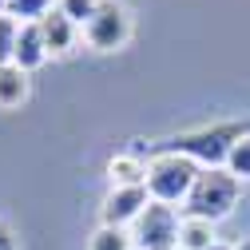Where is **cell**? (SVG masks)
Instances as JSON below:
<instances>
[{
	"label": "cell",
	"instance_id": "cell-18",
	"mask_svg": "<svg viewBox=\"0 0 250 250\" xmlns=\"http://www.w3.org/2000/svg\"><path fill=\"white\" fill-rule=\"evenodd\" d=\"M207 250H234V246H230V242H223V238H218V242H210Z\"/></svg>",
	"mask_w": 250,
	"mask_h": 250
},
{
	"label": "cell",
	"instance_id": "cell-5",
	"mask_svg": "<svg viewBox=\"0 0 250 250\" xmlns=\"http://www.w3.org/2000/svg\"><path fill=\"white\" fill-rule=\"evenodd\" d=\"M179 227L183 218L167 203H151L131 227V246L135 250H179Z\"/></svg>",
	"mask_w": 250,
	"mask_h": 250
},
{
	"label": "cell",
	"instance_id": "cell-20",
	"mask_svg": "<svg viewBox=\"0 0 250 250\" xmlns=\"http://www.w3.org/2000/svg\"><path fill=\"white\" fill-rule=\"evenodd\" d=\"M0 12H4V0H0Z\"/></svg>",
	"mask_w": 250,
	"mask_h": 250
},
{
	"label": "cell",
	"instance_id": "cell-7",
	"mask_svg": "<svg viewBox=\"0 0 250 250\" xmlns=\"http://www.w3.org/2000/svg\"><path fill=\"white\" fill-rule=\"evenodd\" d=\"M40 36H44L48 56H64V52H72L76 40H80V24H72L60 8H52V12L40 20Z\"/></svg>",
	"mask_w": 250,
	"mask_h": 250
},
{
	"label": "cell",
	"instance_id": "cell-15",
	"mask_svg": "<svg viewBox=\"0 0 250 250\" xmlns=\"http://www.w3.org/2000/svg\"><path fill=\"white\" fill-rule=\"evenodd\" d=\"M16 36H20V24H16L8 12H0V68H4V64H12Z\"/></svg>",
	"mask_w": 250,
	"mask_h": 250
},
{
	"label": "cell",
	"instance_id": "cell-4",
	"mask_svg": "<svg viewBox=\"0 0 250 250\" xmlns=\"http://www.w3.org/2000/svg\"><path fill=\"white\" fill-rule=\"evenodd\" d=\"M83 40L96 52H119L131 40V12L119 4V0H100L91 20L83 24Z\"/></svg>",
	"mask_w": 250,
	"mask_h": 250
},
{
	"label": "cell",
	"instance_id": "cell-11",
	"mask_svg": "<svg viewBox=\"0 0 250 250\" xmlns=\"http://www.w3.org/2000/svg\"><path fill=\"white\" fill-rule=\"evenodd\" d=\"M210 242H218L214 223H207V218H183V227H179V250H207Z\"/></svg>",
	"mask_w": 250,
	"mask_h": 250
},
{
	"label": "cell",
	"instance_id": "cell-8",
	"mask_svg": "<svg viewBox=\"0 0 250 250\" xmlns=\"http://www.w3.org/2000/svg\"><path fill=\"white\" fill-rule=\"evenodd\" d=\"M48 60L44 36H40V24H20V36H16V52H12V64L20 72H32Z\"/></svg>",
	"mask_w": 250,
	"mask_h": 250
},
{
	"label": "cell",
	"instance_id": "cell-1",
	"mask_svg": "<svg viewBox=\"0 0 250 250\" xmlns=\"http://www.w3.org/2000/svg\"><path fill=\"white\" fill-rule=\"evenodd\" d=\"M250 135V123L246 119H223V123H210V127H195V131H183V135H171L163 143V151H175V155H187L191 163H199L203 171L207 167H223L230 147Z\"/></svg>",
	"mask_w": 250,
	"mask_h": 250
},
{
	"label": "cell",
	"instance_id": "cell-9",
	"mask_svg": "<svg viewBox=\"0 0 250 250\" xmlns=\"http://www.w3.org/2000/svg\"><path fill=\"white\" fill-rule=\"evenodd\" d=\"M107 179L111 187H147V163L135 151H123L107 159Z\"/></svg>",
	"mask_w": 250,
	"mask_h": 250
},
{
	"label": "cell",
	"instance_id": "cell-13",
	"mask_svg": "<svg viewBox=\"0 0 250 250\" xmlns=\"http://www.w3.org/2000/svg\"><path fill=\"white\" fill-rule=\"evenodd\" d=\"M87 250H135V246H131V234L123 227H104L100 223L87 238Z\"/></svg>",
	"mask_w": 250,
	"mask_h": 250
},
{
	"label": "cell",
	"instance_id": "cell-14",
	"mask_svg": "<svg viewBox=\"0 0 250 250\" xmlns=\"http://www.w3.org/2000/svg\"><path fill=\"white\" fill-rule=\"evenodd\" d=\"M223 171H227V175H234L238 183H242V179H250V135H242V139L230 147V155H227Z\"/></svg>",
	"mask_w": 250,
	"mask_h": 250
},
{
	"label": "cell",
	"instance_id": "cell-2",
	"mask_svg": "<svg viewBox=\"0 0 250 250\" xmlns=\"http://www.w3.org/2000/svg\"><path fill=\"white\" fill-rule=\"evenodd\" d=\"M238 195H242V183L234 175H227L223 167H207L199 171L191 195H187L183 210L187 218H207V223H223L227 214H234L238 207Z\"/></svg>",
	"mask_w": 250,
	"mask_h": 250
},
{
	"label": "cell",
	"instance_id": "cell-12",
	"mask_svg": "<svg viewBox=\"0 0 250 250\" xmlns=\"http://www.w3.org/2000/svg\"><path fill=\"white\" fill-rule=\"evenodd\" d=\"M4 12L16 24H40L52 12V0H4Z\"/></svg>",
	"mask_w": 250,
	"mask_h": 250
},
{
	"label": "cell",
	"instance_id": "cell-6",
	"mask_svg": "<svg viewBox=\"0 0 250 250\" xmlns=\"http://www.w3.org/2000/svg\"><path fill=\"white\" fill-rule=\"evenodd\" d=\"M151 207V195L147 187H111L107 199H104V227H135V218Z\"/></svg>",
	"mask_w": 250,
	"mask_h": 250
},
{
	"label": "cell",
	"instance_id": "cell-16",
	"mask_svg": "<svg viewBox=\"0 0 250 250\" xmlns=\"http://www.w3.org/2000/svg\"><path fill=\"white\" fill-rule=\"evenodd\" d=\"M96 4H100V0H56V8L64 12V16L72 20V24H80V28H83V24L91 20V12H96Z\"/></svg>",
	"mask_w": 250,
	"mask_h": 250
},
{
	"label": "cell",
	"instance_id": "cell-19",
	"mask_svg": "<svg viewBox=\"0 0 250 250\" xmlns=\"http://www.w3.org/2000/svg\"><path fill=\"white\" fill-rule=\"evenodd\" d=\"M234 250H250V238H246V242H238V246H234Z\"/></svg>",
	"mask_w": 250,
	"mask_h": 250
},
{
	"label": "cell",
	"instance_id": "cell-3",
	"mask_svg": "<svg viewBox=\"0 0 250 250\" xmlns=\"http://www.w3.org/2000/svg\"><path fill=\"white\" fill-rule=\"evenodd\" d=\"M199 163H191L187 155H175V151H155L147 155V195L151 203H187V195H191V187L199 179Z\"/></svg>",
	"mask_w": 250,
	"mask_h": 250
},
{
	"label": "cell",
	"instance_id": "cell-10",
	"mask_svg": "<svg viewBox=\"0 0 250 250\" xmlns=\"http://www.w3.org/2000/svg\"><path fill=\"white\" fill-rule=\"evenodd\" d=\"M28 100V72H20L16 64L0 68V111H12Z\"/></svg>",
	"mask_w": 250,
	"mask_h": 250
},
{
	"label": "cell",
	"instance_id": "cell-17",
	"mask_svg": "<svg viewBox=\"0 0 250 250\" xmlns=\"http://www.w3.org/2000/svg\"><path fill=\"white\" fill-rule=\"evenodd\" d=\"M0 250H16V234H12L4 223H0Z\"/></svg>",
	"mask_w": 250,
	"mask_h": 250
}]
</instances>
